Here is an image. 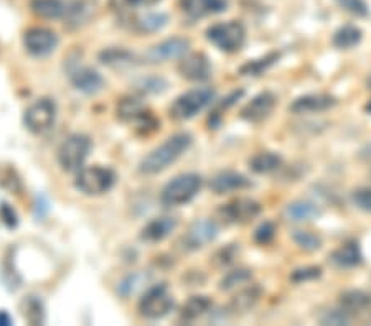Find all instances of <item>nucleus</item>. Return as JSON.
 <instances>
[{"mask_svg": "<svg viewBox=\"0 0 371 326\" xmlns=\"http://www.w3.org/2000/svg\"><path fill=\"white\" fill-rule=\"evenodd\" d=\"M213 302L207 295H193L182 305L180 318L183 321H195L212 310Z\"/></svg>", "mask_w": 371, "mask_h": 326, "instance_id": "a878e982", "label": "nucleus"}, {"mask_svg": "<svg viewBox=\"0 0 371 326\" xmlns=\"http://www.w3.org/2000/svg\"><path fill=\"white\" fill-rule=\"evenodd\" d=\"M368 86H370V89H371V75H370V78H368Z\"/></svg>", "mask_w": 371, "mask_h": 326, "instance_id": "8fccbe9b", "label": "nucleus"}, {"mask_svg": "<svg viewBox=\"0 0 371 326\" xmlns=\"http://www.w3.org/2000/svg\"><path fill=\"white\" fill-rule=\"evenodd\" d=\"M337 106V98L331 94L325 93H313V94H304L292 101L289 106V112L297 116L302 114H318V112H325Z\"/></svg>", "mask_w": 371, "mask_h": 326, "instance_id": "2eb2a0df", "label": "nucleus"}, {"mask_svg": "<svg viewBox=\"0 0 371 326\" xmlns=\"http://www.w3.org/2000/svg\"><path fill=\"white\" fill-rule=\"evenodd\" d=\"M320 321L324 325H348L352 321V316L340 308V310H331L329 313H325V315L320 318Z\"/></svg>", "mask_w": 371, "mask_h": 326, "instance_id": "37998d69", "label": "nucleus"}, {"mask_svg": "<svg viewBox=\"0 0 371 326\" xmlns=\"http://www.w3.org/2000/svg\"><path fill=\"white\" fill-rule=\"evenodd\" d=\"M116 173L112 168L103 167V165H91L78 170L74 178V186L86 197H101L107 193L116 185Z\"/></svg>", "mask_w": 371, "mask_h": 326, "instance_id": "7ed1b4c3", "label": "nucleus"}, {"mask_svg": "<svg viewBox=\"0 0 371 326\" xmlns=\"http://www.w3.org/2000/svg\"><path fill=\"white\" fill-rule=\"evenodd\" d=\"M322 277V267L320 265H305V267L294 269L291 272V280L294 284H305V282H312Z\"/></svg>", "mask_w": 371, "mask_h": 326, "instance_id": "58836bf2", "label": "nucleus"}, {"mask_svg": "<svg viewBox=\"0 0 371 326\" xmlns=\"http://www.w3.org/2000/svg\"><path fill=\"white\" fill-rule=\"evenodd\" d=\"M243 94H244V91L243 89H238V91H234V93H231L226 99H223V102L218 104V106L215 107V111H213L212 114H209V117H208L209 129H212V127L216 129L218 125H220L223 111H226V109H230L231 106H233V104L236 102L239 98H243Z\"/></svg>", "mask_w": 371, "mask_h": 326, "instance_id": "e433bc0d", "label": "nucleus"}, {"mask_svg": "<svg viewBox=\"0 0 371 326\" xmlns=\"http://www.w3.org/2000/svg\"><path fill=\"white\" fill-rule=\"evenodd\" d=\"M178 73L183 80L193 82H202L209 80L212 76V63L205 53H190L183 55L178 63Z\"/></svg>", "mask_w": 371, "mask_h": 326, "instance_id": "4468645a", "label": "nucleus"}, {"mask_svg": "<svg viewBox=\"0 0 371 326\" xmlns=\"http://www.w3.org/2000/svg\"><path fill=\"white\" fill-rule=\"evenodd\" d=\"M279 60H281V53H279V51H269V53H266L264 56H259V58L250 60V62L244 63L243 66L239 68V75L257 78L273 68Z\"/></svg>", "mask_w": 371, "mask_h": 326, "instance_id": "bb28decb", "label": "nucleus"}, {"mask_svg": "<svg viewBox=\"0 0 371 326\" xmlns=\"http://www.w3.org/2000/svg\"><path fill=\"white\" fill-rule=\"evenodd\" d=\"M252 186V181L246 175L239 172H220L209 181V190L215 194H228L233 191L248 190Z\"/></svg>", "mask_w": 371, "mask_h": 326, "instance_id": "f3484780", "label": "nucleus"}, {"mask_svg": "<svg viewBox=\"0 0 371 326\" xmlns=\"http://www.w3.org/2000/svg\"><path fill=\"white\" fill-rule=\"evenodd\" d=\"M189 50H190V40L182 37H172L148 48L142 56V62L148 64L165 63L170 62V60L182 58L183 55L189 53Z\"/></svg>", "mask_w": 371, "mask_h": 326, "instance_id": "9b49d317", "label": "nucleus"}, {"mask_svg": "<svg viewBox=\"0 0 371 326\" xmlns=\"http://www.w3.org/2000/svg\"><path fill=\"white\" fill-rule=\"evenodd\" d=\"M322 215L320 208L316 203L305 201V199H297L286 206L284 216L291 223H309V221L317 219Z\"/></svg>", "mask_w": 371, "mask_h": 326, "instance_id": "b1692460", "label": "nucleus"}, {"mask_svg": "<svg viewBox=\"0 0 371 326\" xmlns=\"http://www.w3.org/2000/svg\"><path fill=\"white\" fill-rule=\"evenodd\" d=\"M263 297V289L257 284H246L239 287V290L233 295L230 300L228 310L233 315H244V313L251 311Z\"/></svg>", "mask_w": 371, "mask_h": 326, "instance_id": "a211bd4d", "label": "nucleus"}, {"mask_svg": "<svg viewBox=\"0 0 371 326\" xmlns=\"http://www.w3.org/2000/svg\"><path fill=\"white\" fill-rule=\"evenodd\" d=\"M338 305L350 316L371 311V293L365 290H347L340 295Z\"/></svg>", "mask_w": 371, "mask_h": 326, "instance_id": "5701e85b", "label": "nucleus"}, {"mask_svg": "<svg viewBox=\"0 0 371 326\" xmlns=\"http://www.w3.org/2000/svg\"><path fill=\"white\" fill-rule=\"evenodd\" d=\"M21 313H24V318L32 325H40V323H43V321H45V311H43V305L37 297L25 298V302L21 303Z\"/></svg>", "mask_w": 371, "mask_h": 326, "instance_id": "72a5a7b5", "label": "nucleus"}, {"mask_svg": "<svg viewBox=\"0 0 371 326\" xmlns=\"http://www.w3.org/2000/svg\"><path fill=\"white\" fill-rule=\"evenodd\" d=\"M263 211L261 203H257L252 198H234L230 203L221 204V208L218 210V215L221 216V219L228 224H250L251 221H254L257 216Z\"/></svg>", "mask_w": 371, "mask_h": 326, "instance_id": "9d476101", "label": "nucleus"}, {"mask_svg": "<svg viewBox=\"0 0 371 326\" xmlns=\"http://www.w3.org/2000/svg\"><path fill=\"white\" fill-rule=\"evenodd\" d=\"M0 217H2V221L8 226V228H15L17 223H19V221H17L15 211L12 210L7 203H3L2 206H0Z\"/></svg>", "mask_w": 371, "mask_h": 326, "instance_id": "c03bdc74", "label": "nucleus"}, {"mask_svg": "<svg viewBox=\"0 0 371 326\" xmlns=\"http://www.w3.org/2000/svg\"><path fill=\"white\" fill-rule=\"evenodd\" d=\"M352 203L358 210L371 212V186H361L352 193Z\"/></svg>", "mask_w": 371, "mask_h": 326, "instance_id": "a19ab883", "label": "nucleus"}, {"mask_svg": "<svg viewBox=\"0 0 371 326\" xmlns=\"http://www.w3.org/2000/svg\"><path fill=\"white\" fill-rule=\"evenodd\" d=\"M365 111H366V112H368V114H371V101H370L368 104H366V107H365Z\"/></svg>", "mask_w": 371, "mask_h": 326, "instance_id": "09e8293b", "label": "nucleus"}, {"mask_svg": "<svg viewBox=\"0 0 371 326\" xmlns=\"http://www.w3.org/2000/svg\"><path fill=\"white\" fill-rule=\"evenodd\" d=\"M91 147V138L83 134H73L64 138L58 149V163L63 172H78L83 168L86 159H88Z\"/></svg>", "mask_w": 371, "mask_h": 326, "instance_id": "423d86ee", "label": "nucleus"}, {"mask_svg": "<svg viewBox=\"0 0 371 326\" xmlns=\"http://www.w3.org/2000/svg\"><path fill=\"white\" fill-rule=\"evenodd\" d=\"M135 88L146 94H160L169 88V82L162 76H146L135 81Z\"/></svg>", "mask_w": 371, "mask_h": 326, "instance_id": "c9c22d12", "label": "nucleus"}, {"mask_svg": "<svg viewBox=\"0 0 371 326\" xmlns=\"http://www.w3.org/2000/svg\"><path fill=\"white\" fill-rule=\"evenodd\" d=\"M178 6L183 14L190 19H203V17L225 12L228 7V0H180Z\"/></svg>", "mask_w": 371, "mask_h": 326, "instance_id": "6ab92c4d", "label": "nucleus"}, {"mask_svg": "<svg viewBox=\"0 0 371 326\" xmlns=\"http://www.w3.org/2000/svg\"><path fill=\"white\" fill-rule=\"evenodd\" d=\"M248 165L257 175H268V173L276 172L282 167V156L276 152L263 150L252 155Z\"/></svg>", "mask_w": 371, "mask_h": 326, "instance_id": "393cba45", "label": "nucleus"}, {"mask_svg": "<svg viewBox=\"0 0 371 326\" xmlns=\"http://www.w3.org/2000/svg\"><path fill=\"white\" fill-rule=\"evenodd\" d=\"M147 282H148V277L146 275V273L134 272L121 282L117 292H119L122 297H130V295H134L135 292H137V289H141L142 285H146Z\"/></svg>", "mask_w": 371, "mask_h": 326, "instance_id": "f704fd0d", "label": "nucleus"}, {"mask_svg": "<svg viewBox=\"0 0 371 326\" xmlns=\"http://www.w3.org/2000/svg\"><path fill=\"white\" fill-rule=\"evenodd\" d=\"M360 156L365 160H371V143H368V145L360 152Z\"/></svg>", "mask_w": 371, "mask_h": 326, "instance_id": "de8ad7c7", "label": "nucleus"}, {"mask_svg": "<svg viewBox=\"0 0 371 326\" xmlns=\"http://www.w3.org/2000/svg\"><path fill=\"white\" fill-rule=\"evenodd\" d=\"M71 0H30V10L45 20H67Z\"/></svg>", "mask_w": 371, "mask_h": 326, "instance_id": "aec40b11", "label": "nucleus"}, {"mask_svg": "<svg viewBox=\"0 0 371 326\" xmlns=\"http://www.w3.org/2000/svg\"><path fill=\"white\" fill-rule=\"evenodd\" d=\"M58 35L45 27H32L24 33V46L32 56L42 58L53 53L58 46Z\"/></svg>", "mask_w": 371, "mask_h": 326, "instance_id": "f8f14e48", "label": "nucleus"}, {"mask_svg": "<svg viewBox=\"0 0 371 326\" xmlns=\"http://www.w3.org/2000/svg\"><path fill=\"white\" fill-rule=\"evenodd\" d=\"M276 104V94L270 93V91H263V93L256 94L250 102L244 104L241 111H239V117L250 124H261L273 114Z\"/></svg>", "mask_w": 371, "mask_h": 326, "instance_id": "ddd939ff", "label": "nucleus"}, {"mask_svg": "<svg viewBox=\"0 0 371 326\" xmlns=\"http://www.w3.org/2000/svg\"><path fill=\"white\" fill-rule=\"evenodd\" d=\"M177 226L178 219L175 216H157L141 229V239L147 244H157V242H162L164 239H167L170 234L175 231Z\"/></svg>", "mask_w": 371, "mask_h": 326, "instance_id": "dca6fc26", "label": "nucleus"}, {"mask_svg": "<svg viewBox=\"0 0 371 326\" xmlns=\"http://www.w3.org/2000/svg\"><path fill=\"white\" fill-rule=\"evenodd\" d=\"M203 180L198 173L189 172L177 175L164 186L160 193V203L165 208H177L190 203L202 190Z\"/></svg>", "mask_w": 371, "mask_h": 326, "instance_id": "f03ea898", "label": "nucleus"}, {"mask_svg": "<svg viewBox=\"0 0 371 326\" xmlns=\"http://www.w3.org/2000/svg\"><path fill=\"white\" fill-rule=\"evenodd\" d=\"M218 234H220V228H218L215 221L208 219V217H202V219H196L189 226V229H187L180 239V246L183 251H200L208 244H212L218 237Z\"/></svg>", "mask_w": 371, "mask_h": 326, "instance_id": "1a4fd4ad", "label": "nucleus"}, {"mask_svg": "<svg viewBox=\"0 0 371 326\" xmlns=\"http://www.w3.org/2000/svg\"><path fill=\"white\" fill-rule=\"evenodd\" d=\"M330 262L338 269H353L363 264V252H361L360 242L347 241L342 246L337 247L329 255Z\"/></svg>", "mask_w": 371, "mask_h": 326, "instance_id": "412c9836", "label": "nucleus"}, {"mask_svg": "<svg viewBox=\"0 0 371 326\" xmlns=\"http://www.w3.org/2000/svg\"><path fill=\"white\" fill-rule=\"evenodd\" d=\"M216 91L212 88H195L178 96L170 106V117L175 120L193 119L196 114L215 101Z\"/></svg>", "mask_w": 371, "mask_h": 326, "instance_id": "39448f33", "label": "nucleus"}, {"mask_svg": "<svg viewBox=\"0 0 371 326\" xmlns=\"http://www.w3.org/2000/svg\"><path fill=\"white\" fill-rule=\"evenodd\" d=\"M274 236H276V224L273 221H264V223L257 226V229L254 231V241L261 246L269 244Z\"/></svg>", "mask_w": 371, "mask_h": 326, "instance_id": "79ce46f5", "label": "nucleus"}, {"mask_svg": "<svg viewBox=\"0 0 371 326\" xmlns=\"http://www.w3.org/2000/svg\"><path fill=\"white\" fill-rule=\"evenodd\" d=\"M147 114L144 104L139 99L132 98H122L119 104H117V117L124 123H139L144 116Z\"/></svg>", "mask_w": 371, "mask_h": 326, "instance_id": "c756f323", "label": "nucleus"}, {"mask_svg": "<svg viewBox=\"0 0 371 326\" xmlns=\"http://www.w3.org/2000/svg\"><path fill=\"white\" fill-rule=\"evenodd\" d=\"M193 143V137L189 132H178L169 137L164 143L148 152L139 163V172L142 175H157V173L167 170L170 165L177 162L180 156L190 149Z\"/></svg>", "mask_w": 371, "mask_h": 326, "instance_id": "f257e3e1", "label": "nucleus"}, {"mask_svg": "<svg viewBox=\"0 0 371 326\" xmlns=\"http://www.w3.org/2000/svg\"><path fill=\"white\" fill-rule=\"evenodd\" d=\"M251 279H252V272L250 269L244 267L234 269V271L226 272L225 275H223L220 284H218V289H220L221 292H230V290L239 289V287L250 284Z\"/></svg>", "mask_w": 371, "mask_h": 326, "instance_id": "2f4dec72", "label": "nucleus"}, {"mask_svg": "<svg viewBox=\"0 0 371 326\" xmlns=\"http://www.w3.org/2000/svg\"><path fill=\"white\" fill-rule=\"evenodd\" d=\"M157 2H160V0H126V3H128L129 7H152L155 6Z\"/></svg>", "mask_w": 371, "mask_h": 326, "instance_id": "a18cd8bd", "label": "nucleus"}, {"mask_svg": "<svg viewBox=\"0 0 371 326\" xmlns=\"http://www.w3.org/2000/svg\"><path fill=\"white\" fill-rule=\"evenodd\" d=\"M99 62L106 66L112 68H122V66H130L135 62V56L130 53L129 50L121 46H111V48H104V50L99 53Z\"/></svg>", "mask_w": 371, "mask_h": 326, "instance_id": "cd10ccee", "label": "nucleus"}, {"mask_svg": "<svg viewBox=\"0 0 371 326\" xmlns=\"http://www.w3.org/2000/svg\"><path fill=\"white\" fill-rule=\"evenodd\" d=\"M335 3L342 10L355 17H368L370 14V7L366 3V0H335Z\"/></svg>", "mask_w": 371, "mask_h": 326, "instance_id": "ea45409f", "label": "nucleus"}, {"mask_svg": "<svg viewBox=\"0 0 371 326\" xmlns=\"http://www.w3.org/2000/svg\"><path fill=\"white\" fill-rule=\"evenodd\" d=\"M361 38H363V32L361 28H358L356 25H343L340 27L337 32L334 33L331 43L338 50H352L356 45H360Z\"/></svg>", "mask_w": 371, "mask_h": 326, "instance_id": "c85d7f7f", "label": "nucleus"}, {"mask_svg": "<svg viewBox=\"0 0 371 326\" xmlns=\"http://www.w3.org/2000/svg\"><path fill=\"white\" fill-rule=\"evenodd\" d=\"M173 295L170 293L169 287L165 284L154 285L142 295L139 300V315L147 320H160L167 316L173 308Z\"/></svg>", "mask_w": 371, "mask_h": 326, "instance_id": "0eeeda50", "label": "nucleus"}, {"mask_svg": "<svg viewBox=\"0 0 371 326\" xmlns=\"http://www.w3.org/2000/svg\"><path fill=\"white\" fill-rule=\"evenodd\" d=\"M239 254V244H228L221 249H218L213 255V265L218 269H225L234 262L236 255Z\"/></svg>", "mask_w": 371, "mask_h": 326, "instance_id": "4c0bfd02", "label": "nucleus"}, {"mask_svg": "<svg viewBox=\"0 0 371 326\" xmlns=\"http://www.w3.org/2000/svg\"><path fill=\"white\" fill-rule=\"evenodd\" d=\"M292 241L295 242L297 247H300L305 252H316L324 244V241L318 234L305 231V229H297V231L292 233Z\"/></svg>", "mask_w": 371, "mask_h": 326, "instance_id": "473e14b6", "label": "nucleus"}, {"mask_svg": "<svg viewBox=\"0 0 371 326\" xmlns=\"http://www.w3.org/2000/svg\"><path fill=\"white\" fill-rule=\"evenodd\" d=\"M207 40L223 53H236L246 43V28L241 21L228 20L207 28Z\"/></svg>", "mask_w": 371, "mask_h": 326, "instance_id": "20e7f679", "label": "nucleus"}, {"mask_svg": "<svg viewBox=\"0 0 371 326\" xmlns=\"http://www.w3.org/2000/svg\"><path fill=\"white\" fill-rule=\"evenodd\" d=\"M56 119V104L48 98H40L30 104L24 114V123L32 134H45L53 127Z\"/></svg>", "mask_w": 371, "mask_h": 326, "instance_id": "6e6552de", "label": "nucleus"}, {"mask_svg": "<svg viewBox=\"0 0 371 326\" xmlns=\"http://www.w3.org/2000/svg\"><path fill=\"white\" fill-rule=\"evenodd\" d=\"M169 17L162 12H148L146 15L137 17L134 21V27L141 33H155L160 32L167 25Z\"/></svg>", "mask_w": 371, "mask_h": 326, "instance_id": "7c9ffc66", "label": "nucleus"}, {"mask_svg": "<svg viewBox=\"0 0 371 326\" xmlns=\"http://www.w3.org/2000/svg\"><path fill=\"white\" fill-rule=\"evenodd\" d=\"M71 82L74 88L80 91V93L88 94V96L101 93L104 84H106V81H104L101 73H98L96 69L88 68V66L78 68L76 71L71 75Z\"/></svg>", "mask_w": 371, "mask_h": 326, "instance_id": "4be33fe9", "label": "nucleus"}, {"mask_svg": "<svg viewBox=\"0 0 371 326\" xmlns=\"http://www.w3.org/2000/svg\"><path fill=\"white\" fill-rule=\"evenodd\" d=\"M0 325H12V318L7 311H0Z\"/></svg>", "mask_w": 371, "mask_h": 326, "instance_id": "49530a36", "label": "nucleus"}]
</instances>
